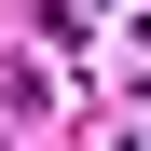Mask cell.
<instances>
[{"mask_svg":"<svg viewBox=\"0 0 151 151\" xmlns=\"http://www.w3.org/2000/svg\"><path fill=\"white\" fill-rule=\"evenodd\" d=\"M96 151H151V110H124V124H96Z\"/></svg>","mask_w":151,"mask_h":151,"instance_id":"2","label":"cell"},{"mask_svg":"<svg viewBox=\"0 0 151 151\" xmlns=\"http://www.w3.org/2000/svg\"><path fill=\"white\" fill-rule=\"evenodd\" d=\"M0 151H14V137H0Z\"/></svg>","mask_w":151,"mask_h":151,"instance_id":"3","label":"cell"},{"mask_svg":"<svg viewBox=\"0 0 151 151\" xmlns=\"http://www.w3.org/2000/svg\"><path fill=\"white\" fill-rule=\"evenodd\" d=\"M0 110H14V124L55 110V55H0Z\"/></svg>","mask_w":151,"mask_h":151,"instance_id":"1","label":"cell"}]
</instances>
